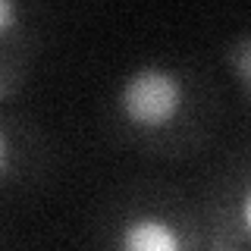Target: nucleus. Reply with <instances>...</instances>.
Returning <instances> with one entry per match:
<instances>
[{
    "mask_svg": "<svg viewBox=\"0 0 251 251\" xmlns=\"http://www.w3.org/2000/svg\"><path fill=\"white\" fill-rule=\"evenodd\" d=\"M120 113L138 129H163L185 104V85L173 69L138 66L120 88Z\"/></svg>",
    "mask_w": 251,
    "mask_h": 251,
    "instance_id": "1",
    "label": "nucleus"
},
{
    "mask_svg": "<svg viewBox=\"0 0 251 251\" xmlns=\"http://www.w3.org/2000/svg\"><path fill=\"white\" fill-rule=\"evenodd\" d=\"M120 251H182L176 226L157 214H138L123 226Z\"/></svg>",
    "mask_w": 251,
    "mask_h": 251,
    "instance_id": "2",
    "label": "nucleus"
},
{
    "mask_svg": "<svg viewBox=\"0 0 251 251\" xmlns=\"http://www.w3.org/2000/svg\"><path fill=\"white\" fill-rule=\"evenodd\" d=\"M232 69L239 75V82L251 91V38H245L242 44H235L232 50Z\"/></svg>",
    "mask_w": 251,
    "mask_h": 251,
    "instance_id": "3",
    "label": "nucleus"
},
{
    "mask_svg": "<svg viewBox=\"0 0 251 251\" xmlns=\"http://www.w3.org/2000/svg\"><path fill=\"white\" fill-rule=\"evenodd\" d=\"M239 220H242V226H245V232L251 235V185L245 188V195H242V201H239Z\"/></svg>",
    "mask_w": 251,
    "mask_h": 251,
    "instance_id": "4",
    "label": "nucleus"
},
{
    "mask_svg": "<svg viewBox=\"0 0 251 251\" xmlns=\"http://www.w3.org/2000/svg\"><path fill=\"white\" fill-rule=\"evenodd\" d=\"M13 19H16V3H10V0H0V35L13 28Z\"/></svg>",
    "mask_w": 251,
    "mask_h": 251,
    "instance_id": "5",
    "label": "nucleus"
},
{
    "mask_svg": "<svg viewBox=\"0 0 251 251\" xmlns=\"http://www.w3.org/2000/svg\"><path fill=\"white\" fill-rule=\"evenodd\" d=\"M6 170H10V138L0 129V179L6 176Z\"/></svg>",
    "mask_w": 251,
    "mask_h": 251,
    "instance_id": "6",
    "label": "nucleus"
}]
</instances>
